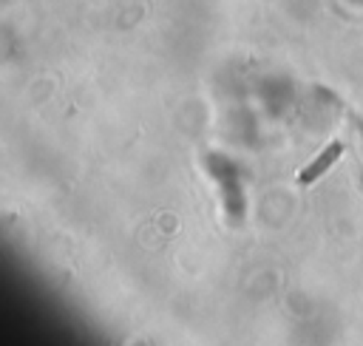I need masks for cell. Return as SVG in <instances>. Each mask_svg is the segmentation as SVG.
<instances>
[{"label":"cell","instance_id":"cell-1","mask_svg":"<svg viewBox=\"0 0 363 346\" xmlns=\"http://www.w3.org/2000/svg\"><path fill=\"white\" fill-rule=\"evenodd\" d=\"M340 153H343V142H332V145H329V147H326V150H323V153H320L309 167H303V170H301V179H298V182H301V184H312L320 173H326V167H329Z\"/></svg>","mask_w":363,"mask_h":346}]
</instances>
